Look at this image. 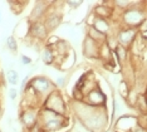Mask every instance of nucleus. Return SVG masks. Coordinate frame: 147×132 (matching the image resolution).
<instances>
[{
    "mask_svg": "<svg viewBox=\"0 0 147 132\" xmlns=\"http://www.w3.org/2000/svg\"><path fill=\"white\" fill-rule=\"evenodd\" d=\"M125 19L127 23L129 24H138L142 20V14L138 12V10H129L127 12V14L125 15Z\"/></svg>",
    "mask_w": 147,
    "mask_h": 132,
    "instance_id": "obj_1",
    "label": "nucleus"
},
{
    "mask_svg": "<svg viewBox=\"0 0 147 132\" xmlns=\"http://www.w3.org/2000/svg\"><path fill=\"white\" fill-rule=\"evenodd\" d=\"M33 87L39 92H44L49 88V81L45 78H35V81L33 82Z\"/></svg>",
    "mask_w": 147,
    "mask_h": 132,
    "instance_id": "obj_2",
    "label": "nucleus"
},
{
    "mask_svg": "<svg viewBox=\"0 0 147 132\" xmlns=\"http://www.w3.org/2000/svg\"><path fill=\"white\" fill-rule=\"evenodd\" d=\"M61 118H59L57 114H54V117L53 118H49V120H47V125H45V127H47V130H57V128H59L61 127Z\"/></svg>",
    "mask_w": 147,
    "mask_h": 132,
    "instance_id": "obj_3",
    "label": "nucleus"
},
{
    "mask_svg": "<svg viewBox=\"0 0 147 132\" xmlns=\"http://www.w3.org/2000/svg\"><path fill=\"white\" fill-rule=\"evenodd\" d=\"M135 35V32L133 30H125V32H121L119 34V38H121V42L123 43H129Z\"/></svg>",
    "mask_w": 147,
    "mask_h": 132,
    "instance_id": "obj_4",
    "label": "nucleus"
},
{
    "mask_svg": "<svg viewBox=\"0 0 147 132\" xmlns=\"http://www.w3.org/2000/svg\"><path fill=\"white\" fill-rule=\"evenodd\" d=\"M23 121L28 127H32L35 122V116L33 112H25L24 116H23Z\"/></svg>",
    "mask_w": 147,
    "mask_h": 132,
    "instance_id": "obj_5",
    "label": "nucleus"
},
{
    "mask_svg": "<svg viewBox=\"0 0 147 132\" xmlns=\"http://www.w3.org/2000/svg\"><path fill=\"white\" fill-rule=\"evenodd\" d=\"M18 74H16L15 70H9L8 72V81L10 82L11 84H16L18 83Z\"/></svg>",
    "mask_w": 147,
    "mask_h": 132,
    "instance_id": "obj_6",
    "label": "nucleus"
},
{
    "mask_svg": "<svg viewBox=\"0 0 147 132\" xmlns=\"http://www.w3.org/2000/svg\"><path fill=\"white\" fill-rule=\"evenodd\" d=\"M52 59H53V54L52 52L49 49H47L45 52H44V62L45 63H51L52 62Z\"/></svg>",
    "mask_w": 147,
    "mask_h": 132,
    "instance_id": "obj_7",
    "label": "nucleus"
},
{
    "mask_svg": "<svg viewBox=\"0 0 147 132\" xmlns=\"http://www.w3.org/2000/svg\"><path fill=\"white\" fill-rule=\"evenodd\" d=\"M8 45H9V48H10L11 50L16 49V43H15V39L13 38V37H9L8 38Z\"/></svg>",
    "mask_w": 147,
    "mask_h": 132,
    "instance_id": "obj_8",
    "label": "nucleus"
},
{
    "mask_svg": "<svg viewBox=\"0 0 147 132\" xmlns=\"http://www.w3.org/2000/svg\"><path fill=\"white\" fill-rule=\"evenodd\" d=\"M22 62H23V64H29V63L32 62V60H30V58H29V57L23 56V57H22Z\"/></svg>",
    "mask_w": 147,
    "mask_h": 132,
    "instance_id": "obj_9",
    "label": "nucleus"
},
{
    "mask_svg": "<svg viewBox=\"0 0 147 132\" xmlns=\"http://www.w3.org/2000/svg\"><path fill=\"white\" fill-rule=\"evenodd\" d=\"M15 96H16V91L14 89V88H11L10 89V98L11 100H15Z\"/></svg>",
    "mask_w": 147,
    "mask_h": 132,
    "instance_id": "obj_10",
    "label": "nucleus"
},
{
    "mask_svg": "<svg viewBox=\"0 0 147 132\" xmlns=\"http://www.w3.org/2000/svg\"><path fill=\"white\" fill-rule=\"evenodd\" d=\"M68 4H69V5H73V6H78V5H81V1H77V3H73V1H68Z\"/></svg>",
    "mask_w": 147,
    "mask_h": 132,
    "instance_id": "obj_11",
    "label": "nucleus"
},
{
    "mask_svg": "<svg viewBox=\"0 0 147 132\" xmlns=\"http://www.w3.org/2000/svg\"><path fill=\"white\" fill-rule=\"evenodd\" d=\"M58 84L59 86H62L63 84V78H58Z\"/></svg>",
    "mask_w": 147,
    "mask_h": 132,
    "instance_id": "obj_12",
    "label": "nucleus"
},
{
    "mask_svg": "<svg viewBox=\"0 0 147 132\" xmlns=\"http://www.w3.org/2000/svg\"><path fill=\"white\" fill-rule=\"evenodd\" d=\"M0 18H1V15H0Z\"/></svg>",
    "mask_w": 147,
    "mask_h": 132,
    "instance_id": "obj_13",
    "label": "nucleus"
}]
</instances>
